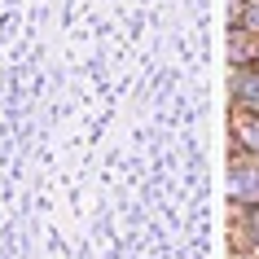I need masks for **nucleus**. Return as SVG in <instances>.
Masks as SVG:
<instances>
[{"label":"nucleus","instance_id":"obj_1","mask_svg":"<svg viewBox=\"0 0 259 259\" xmlns=\"http://www.w3.org/2000/svg\"><path fill=\"white\" fill-rule=\"evenodd\" d=\"M233 189H237V198H259V171L250 167H237V176H233Z\"/></svg>","mask_w":259,"mask_h":259},{"label":"nucleus","instance_id":"obj_2","mask_svg":"<svg viewBox=\"0 0 259 259\" xmlns=\"http://www.w3.org/2000/svg\"><path fill=\"white\" fill-rule=\"evenodd\" d=\"M237 93H242L246 101H259V79H237Z\"/></svg>","mask_w":259,"mask_h":259},{"label":"nucleus","instance_id":"obj_3","mask_svg":"<svg viewBox=\"0 0 259 259\" xmlns=\"http://www.w3.org/2000/svg\"><path fill=\"white\" fill-rule=\"evenodd\" d=\"M246 141H250V145H259V123H250V127H246Z\"/></svg>","mask_w":259,"mask_h":259}]
</instances>
